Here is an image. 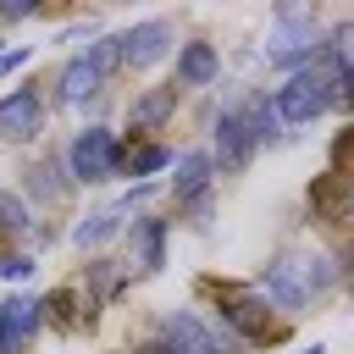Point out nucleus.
I'll list each match as a JSON object with an SVG mask.
<instances>
[{"label": "nucleus", "instance_id": "obj_1", "mask_svg": "<svg viewBox=\"0 0 354 354\" xmlns=\"http://www.w3.org/2000/svg\"><path fill=\"white\" fill-rule=\"evenodd\" d=\"M348 77H354V72H332V66H321V61L299 66V72L271 94L277 122H282V127H304V122L326 116L332 105H348Z\"/></svg>", "mask_w": 354, "mask_h": 354}, {"label": "nucleus", "instance_id": "obj_2", "mask_svg": "<svg viewBox=\"0 0 354 354\" xmlns=\"http://www.w3.org/2000/svg\"><path fill=\"white\" fill-rule=\"evenodd\" d=\"M205 293H216V310H221V326L227 337L243 348V343H271L282 332V321H271V304L249 288V282H205Z\"/></svg>", "mask_w": 354, "mask_h": 354}, {"label": "nucleus", "instance_id": "obj_3", "mask_svg": "<svg viewBox=\"0 0 354 354\" xmlns=\"http://www.w3.org/2000/svg\"><path fill=\"white\" fill-rule=\"evenodd\" d=\"M122 171V144L111 127H83L66 144V177L72 183H111Z\"/></svg>", "mask_w": 354, "mask_h": 354}, {"label": "nucleus", "instance_id": "obj_4", "mask_svg": "<svg viewBox=\"0 0 354 354\" xmlns=\"http://www.w3.org/2000/svg\"><path fill=\"white\" fill-rule=\"evenodd\" d=\"M321 55V28H315V17L310 11H277V28L266 33V61H277V66H310Z\"/></svg>", "mask_w": 354, "mask_h": 354}, {"label": "nucleus", "instance_id": "obj_5", "mask_svg": "<svg viewBox=\"0 0 354 354\" xmlns=\"http://www.w3.org/2000/svg\"><path fill=\"white\" fill-rule=\"evenodd\" d=\"M160 343H171L177 354H238V343L227 332H216L210 321H199L194 310H171L160 321Z\"/></svg>", "mask_w": 354, "mask_h": 354}, {"label": "nucleus", "instance_id": "obj_6", "mask_svg": "<svg viewBox=\"0 0 354 354\" xmlns=\"http://www.w3.org/2000/svg\"><path fill=\"white\" fill-rule=\"evenodd\" d=\"M254 293H260L271 310H282V315H299V310L310 304V288H304L299 254H282V260H271V266H266V277L254 282Z\"/></svg>", "mask_w": 354, "mask_h": 354}, {"label": "nucleus", "instance_id": "obj_7", "mask_svg": "<svg viewBox=\"0 0 354 354\" xmlns=\"http://www.w3.org/2000/svg\"><path fill=\"white\" fill-rule=\"evenodd\" d=\"M166 50H171V28H166L160 17H149V22L127 28V33H116V55H122V66H133V72L166 61Z\"/></svg>", "mask_w": 354, "mask_h": 354}, {"label": "nucleus", "instance_id": "obj_8", "mask_svg": "<svg viewBox=\"0 0 354 354\" xmlns=\"http://www.w3.org/2000/svg\"><path fill=\"white\" fill-rule=\"evenodd\" d=\"M39 133H44V100H39V88H11L0 100V138L6 144H28Z\"/></svg>", "mask_w": 354, "mask_h": 354}, {"label": "nucleus", "instance_id": "obj_9", "mask_svg": "<svg viewBox=\"0 0 354 354\" xmlns=\"http://www.w3.org/2000/svg\"><path fill=\"white\" fill-rule=\"evenodd\" d=\"M39 326H44L39 321V299H22V293L0 299V354H28Z\"/></svg>", "mask_w": 354, "mask_h": 354}, {"label": "nucleus", "instance_id": "obj_10", "mask_svg": "<svg viewBox=\"0 0 354 354\" xmlns=\"http://www.w3.org/2000/svg\"><path fill=\"white\" fill-rule=\"evenodd\" d=\"M177 116V83H160V88H144L133 105H127V133H155Z\"/></svg>", "mask_w": 354, "mask_h": 354}, {"label": "nucleus", "instance_id": "obj_11", "mask_svg": "<svg viewBox=\"0 0 354 354\" xmlns=\"http://www.w3.org/2000/svg\"><path fill=\"white\" fill-rule=\"evenodd\" d=\"M210 160H221V171H243L254 160V138H249V127H243L238 111H221V122H216V155Z\"/></svg>", "mask_w": 354, "mask_h": 354}, {"label": "nucleus", "instance_id": "obj_12", "mask_svg": "<svg viewBox=\"0 0 354 354\" xmlns=\"http://www.w3.org/2000/svg\"><path fill=\"white\" fill-rule=\"evenodd\" d=\"M61 105H88L94 94H100V83H105V72L94 66V55L83 50V55H72L66 66H61Z\"/></svg>", "mask_w": 354, "mask_h": 354}, {"label": "nucleus", "instance_id": "obj_13", "mask_svg": "<svg viewBox=\"0 0 354 354\" xmlns=\"http://www.w3.org/2000/svg\"><path fill=\"white\" fill-rule=\"evenodd\" d=\"M171 194H177V205L183 199H194V194H205L210 188V177H216V160H210V149H183V155H171Z\"/></svg>", "mask_w": 354, "mask_h": 354}, {"label": "nucleus", "instance_id": "obj_14", "mask_svg": "<svg viewBox=\"0 0 354 354\" xmlns=\"http://www.w3.org/2000/svg\"><path fill=\"white\" fill-rule=\"evenodd\" d=\"M216 72H221V61H216V44H205V39H188V44L177 50V88H205V83H216Z\"/></svg>", "mask_w": 354, "mask_h": 354}, {"label": "nucleus", "instance_id": "obj_15", "mask_svg": "<svg viewBox=\"0 0 354 354\" xmlns=\"http://www.w3.org/2000/svg\"><path fill=\"white\" fill-rule=\"evenodd\" d=\"M348 177L343 171H321V177H310V210H315V221H343L348 216Z\"/></svg>", "mask_w": 354, "mask_h": 354}, {"label": "nucleus", "instance_id": "obj_16", "mask_svg": "<svg viewBox=\"0 0 354 354\" xmlns=\"http://www.w3.org/2000/svg\"><path fill=\"white\" fill-rule=\"evenodd\" d=\"M127 243H133L138 271H160V266H166V221H160V216H138V221L127 227Z\"/></svg>", "mask_w": 354, "mask_h": 354}, {"label": "nucleus", "instance_id": "obj_17", "mask_svg": "<svg viewBox=\"0 0 354 354\" xmlns=\"http://www.w3.org/2000/svg\"><path fill=\"white\" fill-rule=\"evenodd\" d=\"M238 116H243V127H249V138H254V149L260 144H277L282 138V122H277V111H271V100H249V105H238Z\"/></svg>", "mask_w": 354, "mask_h": 354}, {"label": "nucleus", "instance_id": "obj_18", "mask_svg": "<svg viewBox=\"0 0 354 354\" xmlns=\"http://www.w3.org/2000/svg\"><path fill=\"white\" fill-rule=\"evenodd\" d=\"M28 194H33V199H44V205H61V199H66V183H61V166H55L50 155L28 166Z\"/></svg>", "mask_w": 354, "mask_h": 354}, {"label": "nucleus", "instance_id": "obj_19", "mask_svg": "<svg viewBox=\"0 0 354 354\" xmlns=\"http://www.w3.org/2000/svg\"><path fill=\"white\" fill-rule=\"evenodd\" d=\"M116 232H122V210H94V216H83V221L72 227V243L88 249V243H105V238H116Z\"/></svg>", "mask_w": 354, "mask_h": 354}, {"label": "nucleus", "instance_id": "obj_20", "mask_svg": "<svg viewBox=\"0 0 354 354\" xmlns=\"http://www.w3.org/2000/svg\"><path fill=\"white\" fill-rule=\"evenodd\" d=\"M122 166H127L133 177H155V171H166V166H171V149H166V144H138V149H127V155H122Z\"/></svg>", "mask_w": 354, "mask_h": 354}, {"label": "nucleus", "instance_id": "obj_21", "mask_svg": "<svg viewBox=\"0 0 354 354\" xmlns=\"http://www.w3.org/2000/svg\"><path fill=\"white\" fill-rule=\"evenodd\" d=\"M28 205L17 199V194H0V243H11V238H28Z\"/></svg>", "mask_w": 354, "mask_h": 354}, {"label": "nucleus", "instance_id": "obj_22", "mask_svg": "<svg viewBox=\"0 0 354 354\" xmlns=\"http://www.w3.org/2000/svg\"><path fill=\"white\" fill-rule=\"evenodd\" d=\"M88 277H94L100 299H111V293L122 288V266H116V260H94V266H88Z\"/></svg>", "mask_w": 354, "mask_h": 354}, {"label": "nucleus", "instance_id": "obj_23", "mask_svg": "<svg viewBox=\"0 0 354 354\" xmlns=\"http://www.w3.org/2000/svg\"><path fill=\"white\" fill-rule=\"evenodd\" d=\"M0 277L22 282V277H33V260H28V254H0Z\"/></svg>", "mask_w": 354, "mask_h": 354}, {"label": "nucleus", "instance_id": "obj_24", "mask_svg": "<svg viewBox=\"0 0 354 354\" xmlns=\"http://www.w3.org/2000/svg\"><path fill=\"white\" fill-rule=\"evenodd\" d=\"M22 61H28V50H6V55H0V72H17Z\"/></svg>", "mask_w": 354, "mask_h": 354}, {"label": "nucleus", "instance_id": "obj_25", "mask_svg": "<svg viewBox=\"0 0 354 354\" xmlns=\"http://www.w3.org/2000/svg\"><path fill=\"white\" fill-rule=\"evenodd\" d=\"M22 17H33V6H0V22H22Z\"/></svg>", "mask_w": 354, "mask_h": 354}, {"label": "nucleus", "instance_id": "obj_26", "mask_svg": "<svg viewBox=\"0 0 354 354\" xmlns=\"http://www.w3.org/2000/svg\"><path fill=\"white\" fill-rule=\"evenodd\" d=\"M133 354H177V348H171V343H160V337H149V343H138Z\"/></svg>", "mask_w": 354, "mask_h": 354}, {"label": "nucleus", "instance_id": "obj_27", "mask_svg": "<svg viewBox=\"0 0 354 354\" xmlns=\"http://www.w3.org/2000/svg\"><path fill=\"white\" fill-rule=\"evenodd\" d=\"M304 354H326V348H321V343H310V348H304Z\"/></svg>", "mask_w": 354, "mask_h": 354}]
</instances>
